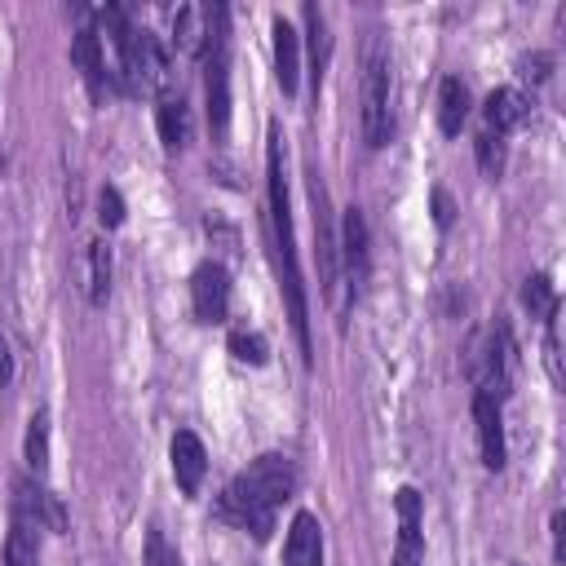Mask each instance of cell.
<instances>
[{
    "mask_svg": "<svg viewBox=\"0 0 566 566\" xmlns=\"http://www.w3.org/2000/svg\"><path fill=\"white\" fill-rule=\"evenodd\" d=\"M265 172H270V226H274L279 287H283V301H287L296 345L310 363V305H305V283H301V261H296V230H292V203H287V181H283V137H279V128H270Z\"/></svg>",
    "mask_w": 566,
    "mask_h": 566,
    "instance_id": "1",
    "label": "cell"
},
{
    "mask_svg": "<svg viewBox=\"0 0 566 566\" xmlns=\"http://www.w3.org/2000/svg\"><path fill=\"white\" fill-rule=\"evenodd\" d=\"M513 367H517V354H513V336H509L504 323L469 336V345H464V371L478 385V394L504 402L509 389H513Z\"/></svg>",
    "mask_w": 566,
    "mask_h": 566,
    "instance_id": "2",
    "label": "cell"
},
{
    "mask_svg": "<svg viewBox=\"0 0 566 566\" xmlns=\"http://www.w3.org/2000/svg\"><path fill=\"white\" fill-rule=\"evenodd\" d=\"M394 133V106H389V49L371 31L363 49V137L367 146H385Z\"/></svg>",
    "mask_w": 566,
    "mask_h": 566,
    "instance_id": "3",
    "label": "cell"
},
{
    "mask_svg": "<svg viewBox=\"0 0 566 566\" xmlns=\"http://www.w3.org/2000/svg\"><path fill=\"white\" fill-rule=\"evenodd\" d=\"M243 491H252L261 504H270V509H279L283 500H292V491H296V464L287 460V455H279V451H270V455H256L239 478H234Z\"/></svg>",
    "mask_w": 566,
    "mask_h": 566,
    "instance_id": "4",
    "label": "cell"
},
{
    "mask_svg": "<svg viewBox=\"0 0 566 566\" xmlns=\"http://www.w3.org/2000/svg\"><path fill=\"white\" fill-rule=\"evenodd\" d=\"M310 203H314V256H318V283L332 296L336 292V270H340V252H336V226H332V208H327V190L318 181V172H310Z\"/></svg>",
    "mask_w": 566,
    "mask_h": 566,
    "instance_id": "5",
    "label": "cell"
},
{
    "mask_svg": "<svg viewBox=\"0 0 566 566\" xmlns=\"http://www.w3.org/2000/svg\"><path fill=\"white\" fill-rule=\"evenodd\" d=\"M190 301H195V318L199 323H221L230 310V274L221 261H203L190 279Z\"/></svg>",
    "mask_w": 566,
    "mask_h": 566,
    "instance_id": "6",
    "label": "cell"
},
{
    "mask_svg": "<svg viewBox=\"0 0 566 566\" xmlns=\"http://www.w3.org/2000/svg\"><path fill=\"white\" fill-rule=\"evenodd\" d=\"M336 252L345 256V270H349V296H358V292H363V283H367V270H371V252H367V221H363V212H358V208H345Z\"/></svg>",
    "mask_w": 566,
    "mask_h": 566,
    "instance_id": "7",
    "label": "cell"
},
{
    "mask_svg": "<svg viewBox=\"0 0 566 566\" xmlns=\"http://www.w3.org/2000/svg\"><path fill=\"white\" fill-rule=\"evenodd\" d=\"M221 517H230L234 526L252 531V539H270V531H274V509L261 504V500H256L252 491H243L239 482H230V486L221 491Z\"/></svg>",
    "mask_w": 566,
    "mask_h": 566,
    "instance_id": "8",
    "label": "cell"
},
{
    "mask_svg": "<svg viewBox=\"0 0 566 566\" xmlns=\"http://www.w3.org/2000/svg\"><path fill=\"white\" fill-rule=\"evenodd\" d=\"M398 509V548H394V566H420L424 562V544H420V491L402 486L394 495Z\"/></svg>",
    "mask_w": 566,
    "mask_h": 566,
    "instance_id": "9",
    "label": "cell"
},
{
    "mask_svg": "<svg viewBox=\"0 0 566 566\" xmlns=\"http://www.w3.org/2000/svg\"><path fill=\"white\" fill-rule=\"evenodd\" d=\"M168 455H172V478H177L181 495H199L203 473H208V451H203V442H199L190 429H177Z\"/></svg>",
    "mask_w": 566,
    "mask_h": 566,
    "instance_id": "10",
    "label": "cell"
},
{
    "mask_svg": "<svg viewBox=\"0 0 566 566\" xmlns=\"http://www.w3.org/2000/svg\"><path fill=\"white\" fill-rule=\"evenodd\" d=\"M203 88H208V124L217 137H226L230 128V57L226 49L221 53H208V66H203Z\"/></svg>",
    "mask_w": 566,
    "mask_h": 566,
    "instance_id": "11",
    "label": "cell"
},
{
    "mask_svg": "<svg viewBox=\"0 0 566 566\" xmlns=\"http://www.w3.org/2000/svg\"><path fill=\"white\" fill-rule=\"evenodd\" d=\"M473 420H478V442H482V464L504 469V416L500 402L486 394H473Z\"/></svg>",
    "mask_w": 566,
    "mask_h": 566,
    "instance_id": "12",
    "label": "cell"
},
{
    "mask_svg": "<svg viewBox=\"0 0 566 566\" xmlns=\"http://www.w3.org/2000/svg\"><path fill=\"white\" fill-rule=\"evenodd\" d=\"M283 566H323V526L314 513H296L287 544H283Z\"/></svg>",
    "mask_w": 566,
    "mask_h": 566,
    "instance_id": "13",
    "label": "cell"
},
{
    "mask_svg": "<svg viewBox=\"0 0 566 566\" xmlns=\"http://www.w3.org/2000/svg\"><path fill=\"white\" fill-rule=\"evenodd\" d=\"M274 75H279V88L292 97L301 80V35L283 13L274 18Z\"/></svg>",
    "mask_w": 566,
    "mask_h": 566,
    "instance_id": "14",
    "label": "cell"
},
{
    "mask_svg": "<svg viewBox=\"0 0 566 566\" xmlns=\"http://www.w3.org/2000/svg\"><path fill=\"white\" fill-rule=\"evenodd\" d=\"M482 115H486V128L500 137V133H513L517 124H526L531 102H526V93H517V88H495V93L486 97Z\"/></svg>",
    "mask_w": 566,
    "mask_h": 566,
    "instance_id": "15",
    "label": "cell"
},
{
    "mask_svg": "<svg viewBox=\"0 0 566 566\" xmlns=\"http://www.w3.org/2000/svg\"><path fill=\"white\" fill-rule=\"evenodd\" d=\"M155 124H159V137H164L168 150H186L190 137H195V119H190V106L181 97H159Z\"/></svg>",
    "mask_w": 566,
    "mask_h": 566,
    "instance_id": "16",
    "label": "cell"
},
{
    "mask_svg": "<svg viewBox=\"0 0 566 566\" xmlns=\"http://www.w3.org/2000/svg\"><path fill=\"white\" fill-rule=\"evenodd\" d=\"M71 57L80 62V71H84V80H88V88H93V97H97V93H102V84H106L102 35H97L93 27H80V35H75V44H71Z\"/></svg>",
    "mask_w": 566,
    "mask_h": 566,
    "instance_id": "17",
    "label": "cell"
},
{
    "mask_svg": "<svg viewBox=\"0 0 566 566\" xmlns=\"http://www.w3.org/2000/svg\"><path fill=\"white\" fill-rule=\"evenodd\" d=\"M464 119H469V88L451 75V80H442V88H438V128H442L447 137H455V133L464 128Z\"/></svg>",
    "mask_w": 566,
    "mask_h": 566,
    "instance_id": "18",
    "label": "cell"
},
{
    "mask_svg": "<svg viewBox=\"0 0 566 566\" xmlns=\"http://www.w3.org/2000/svg\"><path fill=\"white\" fill-rule=\"evenodd\" d=\"M40 526H31L27 517H13V531L4 539V566H35L40 562V539H35Z\"/></svg>",
    "mask_w": 566,
    "mask_h": 566,
    "instance_id": "19",
    "label": "cell"
},
{
    "mask_svg": "<svg viewBox=\"0 0 566 566\" xmlns=\"http://www.w3.org/2000/svg\"><path fill=\"white\" fill-rule=\"evenodd\" d=\"M111 296V248L102 239L88 243V301L102 305Z\"/></svg>",
    "mask_w": 566,
    "mask_h": 566,
    "instance_id": "20",
    "label": "cell"
},
{
    "mask_svg": "<svg viewBox=\"0 0 566 566\" xmlns=\"http://www.w3.org/2000/svg\"><path fill=\"white\" fill-rule=\"evenodd\" d=\"M522 305L531 310V318L553 323V314H557V292H553V283H548L544 274H531V279L522 283Z\"/></svg>",
    "mask_w": 566,
    "mask_h": 566,
    "instance_id": "21",
    "label": "cell"
},
{
    "mask_svg": "<svg viewBox=\"0 0 566 566\" xmlns=\"http://www.w3.org/2000/svg\"><path fill=\"white\" fill-rule=\"evenodd\" d=\"M230 354H234L239 363L261 367V363L270 358V345H265L261 332H252V327H234V332H230Z\"/></svg>",
    "mask_w": 566,
    "mask_h": 566,
    "instance_id": "22",
    "label": "cell"
},
{
    "mask_svg": "<svg viewBox=\"0 0 566 566\" xmlns=\"http://www.w3.org/2000/svg\"><path fill=\"white\" fill-rule=\"evenodd\" d=\"M27 464L35 473H44V464H49V416L44 411H35L27 420Z\"/></svg>",
    "mask_w": 566,
    "mask_h": 566,
    "instance_id": "23",
    "label": "cell"
},
{
    "mask_svg": "<svg viewBox=\"0 0 566 566\" xmlns=\"http://www.w3.org/2000/svg\"><path fill=\"white\" fill-rule=\"evenodd\" d=\"M172 31H177V44L186 49V53H199L203 49V9H177V18H172Z\"/></svg>",
    "mask_w": 566,
    "mask_h": 566,
    "instance_id": "24",
    "label": "cell"
},
{
    "mask_svg": "<svg viewBox=\"0 0 566 566\" xmlns=\"http://www.w3.org/2000/svg\"><path fill=\"white\" fill-rule=\"evenodd\" d=\"M305 27H310V53H314V88L323 80V66H327V35H323V9L305 4Z\"/></svg>",
    "mask_w": 566,
    "mask_h": 566,
    "instance_id": "25",
    "label": "cell"
},
{
    "mask_svg": "<svg viewBox=\"0 0 566 566\" xmlns=\"http://www.w3.org/2000/svg\"><path fill=\"white\" fill-rule=\"evenodd\" d=\"M478 164H482L486 177H500V168H504V146H500L495 133H482V137H478Z\"/></svg>",
    "mask_w": 566,
    "mask_h": 566,
    "instance_id": "26",
    "label": "cell"
},
{
    "mask_svg": "<svg viewBox=\"0 0 566 566\" xmlns=\"http://www.w3.org/2000/svg\"><path fill=\"white\" fill-rule=\"evenodd\" d=\"M97 221H102L106 230H115V226L124 221V199H119L115 186H102V195H97Z\"/></svg>",
    "mask_w": 566,
    "mask_h": 566,
    "instance_id": "27",
    "label": "cell"
},
{
    "mask_svg": "<svg viewBox=\"0 0 566 566\" xmlns=\"http://www.w3.org/2000/svg\"><path fill=\"white\" fill-rule=\"evenodd\" d=\"M146 566H181V557L168 548V539L159 531L146 535Z\"/></svg>",
    "mask_w": 566,
    "mask_h": 566,
    "instance_id": "28",
    "label": "cell"
},
{
    "mask_svg": "<svg viewBox=\"0 0 566 566\" xmlns=\"http://www.w3.org/2000/svg\"><path fill=\"white\" fill-rule=\"evenodd\" d=\"M548 71H553V57H548V53H531V57H522V75H531V80H548Z\"/></svg>",
    "mask_w": 566,
    "mask_h": 566,
    "instance_id": "29",
    "label": "cell"
},
{
    "mask_svg": "<svg viewBox=\"0 0 566 566\" xmlns=\"http://www.w3.org/2000/svg\"><path fill=\"white\" fill-rule=\"evenodd\" d=\"M433 221L447 230L451 226V199H447V190H433Z\"/></svg>",
    "mask_w": 566,
    "mask_h": 566,
    "instance_id": "30",
    "label": "cell"
},
{
    "mask_svg": "<svg viewBox=\"0 0 566 566\" xmlns=\"http://www.w3.org/2000/svg\"><path fill=\"white\" fill-rule=\"evenodd\" d=\"M13 380V354H9V340L0 336V389Z\"/></svg>",
    "mask_w": 566,
    "mask_h": 566,
    "instance_id": "31",
    "label": "cell"
},
{
    "mask_svg": "<svg viewBox=\"0 0 566 566\" xmlns=\"http://www.w3.org/2000/svg\"><path fill=\"white\" fill-rule=\"evenodd\" d=\"M553 553H557V562H562V513H553Z\"/></svg>",
    "mask_w": 566,
    "mask_h": 566,
    "instance_id": "32",
    "label": "cell"
}]
</instances>
